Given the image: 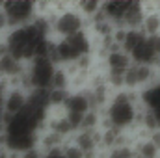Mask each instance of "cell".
<instances>
[{
	"label": "cell",
	"mask_w": 160,
	"mask_h": 158,
	"mask_svg": "<svg viewBox=\"0 0 160 158\" xmlns=\"http://www.w3.org/2000/svg\"><path fill=\"white\" fill-rule=\"evenodd\" d=\"M142 112L140 97L134 91L119 89L114 91L102 110V125L112 126L123 132H132L138 125V117Z\"/></svg>",
	"instance_id": "6da1fadb"
},
{
	"label": "cell",
	"mask_w": 160,
	"mask_h": 158,
	"mask_svg": "<svg viewBox=\"0 0 160 158\" xmlns=\"http://www.w3.org/2000/svg\"><path fill=\"white\" fill-rule=\"evenodd\" d=\"M88 30V21L82 17L75 4H58L50 17V36L54 39H65Z\"/></svg>",
	"instance_id": "7a4b0ae2"
},
{
	"label": "cell",
	"mask_w": 160,
	"mask_h": 158,
	"mask_svg": "<svg viewBox=\"0 0 160 158\" xmlns=\"http://www.w3.org/2000/svg\"><path fill=\"white\" fill-rule=\"evenodd\" d=\"M56 63H52L48 58H32L26 62L24 69V82L28 91H48L52 86V78L56 73Z\"/></svg>",
	"instance_id": "3957f363"
},
{
	"label": "cell",
	"mask_w": 160,
	"mask_h": 158,
	"mask_svg": "<svg viewBox=\"0 0 160 158\" xmlns=\"http://www.w3.org/2000/svg\"><path fill=\"white\" fill-rule=\"evenodd\" d=\"M2 7H4L6 19L9 24V30L28 26L39 15L38 2H32V0H6V2H2Z\"/></svg>",
	"instance_id": "277c9868"
},
{
	"label": "cell",
	"mask_w": 160,
	"mask_h": 158,
	"mask_svg": "<svg viewBox=\"0 0 160 158\" xmlns=\"http://www.w3.org/2000/svg\"><path fill=\"white\" fill-rule=\"evenodd\" d=\"M160 78V73L157 71V67L153 65H143V63H130V67L125 73V84L123 89L127 91H134L140 93L145 87H149L153 82H157Z\"/></svg>",
	"instance_id": "5b68a950"
},
{
	"label": "cell",
	"mask_w": 160,
	"mask_h": 158,
	"mask_svg": "<svg viewBox=\"0 0 160 158\" xmlns=\"http://www.w3.org/2000/svg\"><path fill=\"white\" fill-rule=\"evenodd\" d=\"M28 93L30 91H26L22 87H15V86L8 87V91L2 97V106H4L6 117H13L19 112H22V108L28 102Z\"/></svg>",
	"instance_id": "8992f818"
},
{
	"label": "cell",
	"mask_w": 160,
	"mask_h": 158,
	"mask_svg": "<svg viewBox=\"0 0 160 158\" xmlns=\"http://www.w3.org/2000/svg\"><path fill=\"white\" fill-rule=\"evenodd\" d=\"M145 11H147L145 2L130 0L127 11H125V15H123V21H121L119 28H123V30H140L142 21H143V17H145Z\"/></svg>",
	"instance_id": "52a82bcc"
},
{
	"label": "cell",
	"mask_w": 160,
	"mask_h": 158,
	"mask_svg": "<svg viewBox=\"0 0 160 158\" xmlns=\"http://www.w3.org/2000/svg\"><path fill=\"white\" fill-rule=\"evenodd\" d=\"M102 158H136V155H134L132 143H127V145H121V147L102 153Z\"/></svg>",
	"instance_id": "ba28073f"
},
{
	"label": "cell",
	"mask_w": 160,
	"mask_h": 158,
	"mask_svg": "<svg viewBox=\"0 0 160 158\" xmlns=\"http://www.w3.org/2000/svg\"><path fill=\"white\" fill-rule=\"evenodd\" d=\"M4 121H6V112H4V106H2V101H0V128L4 125Z\"/></svg>",
	"instance_id": "9c48e42d"
}]
</instances>
